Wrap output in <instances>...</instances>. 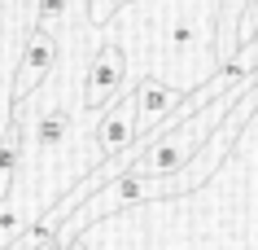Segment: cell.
Masks as SVG:
<instances>
[{
	"instance_id": "cell-1",
	"label": "cell",
	"mask_w": 258,
	"mask_h": 250,
	"mask_svg": "<svg viewBox=\"0 0 258 250\" xmlns=\"http://www.w3.org/2000/svg\"><path fill=\"white\" fill-rule=\"evenodd\" d=\"M254 110H258V79H254V88H249V92H245V97L232 106L228 119L215 127V136H210L202 149H197L188 163H184V171H179V176H171L166 184H158V197H175V193H192V189H202V184L219 171V163L232 154V145H236V132H245V123L254 119Z\"/></svg>"
},
{
	"instance_id": "cell-2",
	"label": "cell",
	"mask_w": 258,
	"mask_h": 250,
	"mask_svg": "<svg viewBox=\"0 0 258 250\" xmlns=\"http://www.w3.org/2000/svg\"><path fill=\"white\" fill-rule=\"evenodd\" d=\"M145 197H158V184L145 180V176H136V171H127V176H118V180H109L101 193L88 197V207L75 211L66 228H57V237H61V241H70V237H79L83 228H92L101 215L122 211V207H136V202H145Z\"/></svg>"
},
{
	"instance_id": "cell-3",
	"label": "cell",
	"mask_w": 258,
	"mask_h": 250,
	"mask_svg": "<svg viewBox=\"0 0 258 250\" xmlns=\"http://www.w3.org/2000/svg\"><path fill=\"white\" fill-rule=\"evenodd\" d=\"M53 66H57V35H53V31H44V27H31L22 66H18L14 83H9V114H14V106H22V101L48 79V70H53Z\"/></svg>"
},
{
	"instance_id": "cell-4",
	"label": "cell",
	"mask_w": 258,
	"mask_h": 250,
	"mask_svg": "<svg viewBox=\"0 0 258 250\" xmlns=\"http://www.w3.org/2000/svg\"><path fill=\"white\" fill-rule=\"evenodd\" d=\"M122 79H127V53L118 44H105L83 79V110H109L114 97H122Z\"/></svg>"
},
{
	"instance_id": "cell-5",
	"label": "cell",
	"mask_w": 258,
	"mask_h": 250,
	"mask_svg": "<svg viewBox=\"0 0 258 250\" xmlns=\"http://www.w3.org/2000/svg\"><path fill=\"white\" fill-rule=\"evenodd\" d=\"M136 97H140V136H145V132H158L166 119H175V114L188 110L192 101H197V88H192V92H179L171 83L145 75V79L136 83Z\"/></svg>"
},
{
	"instance_id": "cell-6",
	"label": "cell",
	"mask_w": 258,
	"mask_h": 250,
	"mask_svg": "<svg viewBox=\"0 0 258 250\" xmlns=\"http://www.w3.org/2000/svg\"><path fill=\"white\" fill-rule=\"evenodd\" d=\"M136 136H140V97H136V88H132V92H122V97L105 110V119L96 123V149H101V163L114 158V154H122Z\"/></svg>"
},
{
	"instance_id": "cell-7",
	"label": "cell",
	"mask_w": 258,
	"mask_h": 250,
	"mask_svg": "<svg viewBox=\"0 0 258 250\" xmlns=\"http://www.w3.org/2000/svg\"><path fill=\"white\" fill-rule=\"evenodd\" d=\"M22 145H27V127H22V119H9V127L0 132V202H9V193H14V171L22 158Z\"/></svg>"
},
{
	"instance_id": "cell-8",
	"label": "cell",
	"mask_w": 258,
	"mask_h": 250,
	"mask_svg": "<svg viewBox=\"0 0 258 250\" xmlns=\"http://www.w3.org/2000/svg\"><path fill=\"white\" fill-rule=\"evenodd\" d=\"M70 123H75V114H70L66 106H53V110H44L40 119H35V140H40L44 149H53V145H61V140L70 136Z\"/></svg>"
},
{
	"instance_id": "cell-9",
	"label": "cell",
	"mask_w": 258,
	"mask_h": 250,
	"mask_svg": "<svg viewBox=\"0 0 258 250\" xmlns=\"http://www.w3.org/2000/svg\"><path fill=\"white\" fill-rule=\"evenodd\" d=\"M27 228L31 224L22 220V211H18L14 202H0V250H9V241H18Z\"/></svg>"
},
{
	"instance_id": "cell-10",
	"label": "cell",
	"mask_w": 258,
	"mask_h": 250,
	"mask_svg": "<svg viewBox=\"0 0 258 250\" xmlns=\"http://www.w3.org/2000/svg\"><path fill=\"white\" fill-rule=\"evenodd\" d=\"M258 40V0H245L241 9V22H236V53H241L245 44Z\"/></svg>"
},
{
	"instance_id": "cell-11",
	"label": "cell",
	"mask_w": 258,
	"mask_h": 250,
	"mask_svg": "<svg viewBox=\"0 0 258 250\" xmlns=\"http://www.w3.org/2000/svg\"><path fill=\"white\" fill-rule=\"evenodd\" d=\"M66 5H70V0H40V9H35V27L53 31L57 22L66 18Z\"/></svg>"
},
{
	"instance_id": "cell-12",
	"label": "cell",
	"mask_w": 258,
	"mask_h": 250,
	"mask_svg": "<svg viewBox=\"0 0 258 250\" xmlns=\"http://www.w3.org/2000/svg\"><path fill=\"white\" fill-rule=\"evenodd\" d=\"M122 5H132V0H101L96 9H88V18H92L96 27H105V22H109V18H114V14H118Z\"/></svg>"
},
{
	"instance_id": "cell-13",
	"label": "cell",
	"mask_w": 258,
	"mask_h": 250,
	"mask_svg": "<svg viewBox=\"0 0 258 250\" xmlns=\"http://www.w3.org/2000/svg\"><path fill=\"white\" fill-rule=\"evenodd\" d=\"M223 5H228V18H236V22H241V9H245V0H219V14H223Z\"/></svg>"
}]
</instances>
